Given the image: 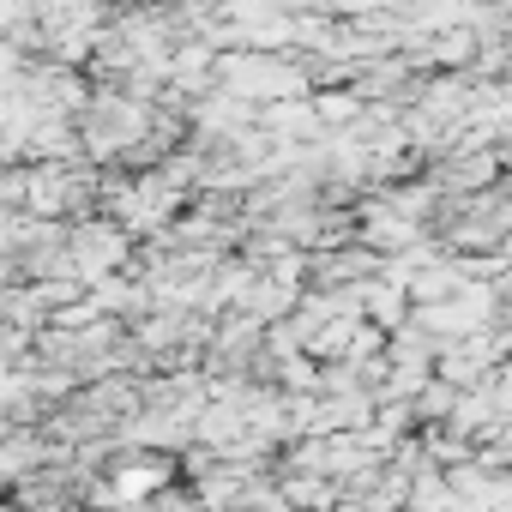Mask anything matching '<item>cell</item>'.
I'll return each mask as SVG.
<instances>
[{
    "mask_svg": "<svg viewBox=\"0 0 512 512\" xmlns=\"http://www.w3.org/2000/svg\"><path fill=\"white\" fill-rule=\"evenodd\" d=\"M97 19H103V13H91V7H79V13H43V25H55V31H67V25L79 31V25H97ZM55 49H61V55H85V37H67V43H55Z\"/></svg>",
    "mask_w": 512,
    "mask_h": 512,
    "instance_id": "3957f363",
    "label": "cell"
},
{
    "mask_svg": "<svg viewBox=\"0 0 512 512\" xmlns=\"http://www.w3.org/2000/svg\"><path fill=\"white\" fill-rule=\"evenodd\" d=\"M362 308H368L374 320H398V314H404V290H398V284H362Z\"/></svg>",
    "mask_w": 512,
    "mask_h": 512,
    "instance_id": "7a4b0ae2",
    "label": "cell"
},
{
    "mask_svg": "<svg viewBox=\"0 0 512 512\" xmlns=\"http://www.w3.org/2000/svg\"><path fill=\"white\" fill-rule=\"evenodd\" d=\"M362 115V103L350 97V91H326V97H314V121H356Z\"/></svg>",
    "mask_w": 512,
    "mask_h": 512,
    "instance_id": "277c9868",
    "label": "cell"
},
{
    "mask_svg": "<svg viewBox=\"0 0 512 512\" xmlns=\"http://www.w3.org/2000/svg\"><path fill=\"white\" fill-rule=\"evenodd\" d=\"M278 500H284L290 512H296V506H332V500H338V488H332L326 476H296V482H290Z\"/></svg>",
    "mask_w": 512,
    "mask_h": 512,
    "instance_id": "6da1fadb",
    "label": "cell"
}]
</instances>
